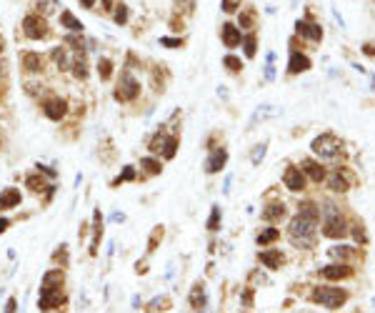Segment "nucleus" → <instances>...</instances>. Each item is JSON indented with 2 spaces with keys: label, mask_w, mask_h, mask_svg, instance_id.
<instances>
[{
  "label": "nucleus",
  "mask_w": 375,
  "mask_h": 313,
  "mask_svg": "<svg viewBox=\"0 0 375 313\" xmlns=\"http://www.w3.org/2000/svg\"><path fill=\"white\" fill-rule=\"evenodd\" d=\"M65 303V296L60 293V288H40V296H38V308L40 311H53V308H60Z\"/></svg>",
  "instance_id": "obj_8"
},
{
  "label": "nucleus",
  "mask_w": 375,
  "mask_h": 313,
  "mask_svg": "<svg viewBox=\"0 0 375 313\" xmlns=\"http://www.w3.org/2000/svg\"><path fill=\"white\" fill-rule=\"evenodd\" d=\"M25 186H28L30 191H35V193H43V191L48 188V183H45L43 178H38V176H28V178H25Z\"/></svg>",
  "instance_id": "obj_30"
},
{
  "label": "nucleus",
  "mask_w": 375,
  "mask_h": 313,
  "mask_svg": "<svg viewBox=\"0 0 375 313\" xmlns=\"http://www.w3.org/2000/svg\"><path fill=\"white\" fill-rule=\"evenodd\" d=\"M330 256H335V258H353L355 251H353V248H345V246H333V248H330Z\"/></svg>",
  "instance_id": "obj_36"
},
{
  "label": "nucleus",
  "mask_w": 375,
  "mask_h": 313,
  "mask_svg": "<svg viewBox=\"0 0 375 313\" xmlns=\"http://www.w3.org/2000/svg\"><path fill=\"white\" fill-rule=\"evenodd\" d=\"M315 231H318V221L313 218H305V216H295L288 226V236H290V243L295 248H310L315 243Z\"/></svg>",
  "instance_id": "obj_1"
},
{
  "label": "nucleus",
  "mask_w": 375,
  "mask_h": 313,
  "mask_svg": "<svg viewBox=\"0 0 375 313\" xmlns=\"http://www.w3.org/2000/svg\"><path fill=\"white\" fill-rule=\"evenodd\" d=\"M313 303H320V306H325V308H330V311H335V308H340L345 301H348V291H343V288H333V286H320V288H315L313 291Z\"/></svg>",
  "instance_id": "obj_3"
},
{
  "label": "nucleus",
  "mask_w": 375,
  "mask_h": 313,
  "mask_svg": "<svg viewBox=\"0 0 375 313\" xmlns=\"http://www.w3.org/2000/svg\"><path fill=\"white\" fill-rule=\"evenodd\" d=\"M93 3H95V0H80V5H83V8H93Z\"/></svg>",
  "instance_id": "obj_52"
},
{
  "label": "nucleus",
  "mask_w": 375,
  "mask_h": 313,
  "mask_svg": "<svg viewBox=\"0 0 375 313\" xmlns=\"http://www.w3.org/2000/svg\"><path fill=\"white\" fill-rule=\"evenodd\" d=\"M133 178H135V171H133V166H128V168H125V171H123V173H120L115 181H113V186H120V183H125V181H133Z\"/></svg>",
  "instance_id": "obj_38"
},
{
  "label": "nucleus",
  "mask_w": 375,
  "mask_h": 313,
  "mask_svg": "<svg viewBox=\"0 0 375 313\" xmlns=\"http://www.w3.org/2000/svg\"><path fill=\"white\" fill-rule=\"evenodd\" d=\"M325 213H328V218H325V223H323V236L325 238H345L348 236V221L338 213V208L333 206V203H328L325 206Z\"/></svg>",
  "instance_id": "obj_2"
},
{
  "label": "nucleus",
  "mask_w": 375,
  "mask_h": 313,
  "mask_svg": "<svg viewBox=\"0 0 375 313\" xmlns=\"http://www.w3.org/2000/svg\"><path fill=\"white\" fill-rule=\"evenodd\" d=\"M8 226H10V223H8V221H5V218H0V233H3V231H5V228H8Z\"/></svg>",
  "instance_id": "obj_53"
},
{
  "label": "nucleus",
  "mask_w": 375,
  "mask_h": 313,
  "mask_svg": "<svg viewBox=\"0 0 375 313\" xmlns=\"http://www.w3.org/2000/svg\"><path fill=\"white\" fill-rule=\"evenodd\" d=\"M160 45H165V48H180L183 38H160Z\"/></svg>",
  "instance_id": "obj_42"
},
{
  "label": "nucleus",
  "mask_w": 375,
  "mask_h": 313,
  "mask_svg": "<svg viewBox=\"0 0 375 313\" xmlns=\"http://www.w3.org/2000/svg\"><path fill=\"white\" fill-rule=\"evenodd\" d=\"M273 60H275V53H268V65H265V78H268V80H273V75H275Z\"/></svg>",
  "instance_id": "obj_43"
},
{
  "label": "nucleus",
  "mask_w": 375,
  "mask_h": 313,
  "mask_svg": "<svg viewBox=\"0 0 375 313\" xmlns=\"http://www.w3.org/2000/svg\"><path fill=\"white\" fill-rule=\"evenodd\" d=\"M298 213H300V216H305V218L320 221V206H315V203H310V201H303V203L298 206Z\"/></svg>",
  "instance_id": "obj_24"
},
{
  "label": "nucleus",
  "mask_w": 375,
  "mask_h": 313,
  "mask_svg": "<svg viewBox=\"0 0 375 313\" xmlns=\"http://www.w3.org/2000/svg\"><path fill=\"white\" fill-rule=\"evenodd\" d=\"M353 238H355L360 246L368 243V233H365V226H363V223H355V226H353Z\"/></svg>",
  "instance_id": "obj_35"
},
{
  "label": "nucleus",
  "mask_w": 375,
  "mask_h": 313,
  "mask_svg": "<svg viewBox=\"0 0 375 313\" xmlns=\"http://www.w3.org/2000/svg\"><path fill=\"white\" fill-rule=\"evenodd\" d=\"M223 10H225V13H235V10H238V3H235V0H223Z\"/></svg>",
  "instance_id": "obj_45"
},
{
  "label": "nucleus",
  "mask_w": 375,
  "mask_h": 313,
  "mask_svg": "<svg viewBox=\"0 0 375 313\" xmlns=\"http://www.w3.org/2000/svg\"><path fill=\"white\" fill-rule=\"evenodd\" d=\"M363 53H365V55H375V48H373V45H363Z\"/></svg>",
  "instance_id": "obj_51"
},
{
  "label": "nucleus",
  "mask_w": 375,
  "mask_h": 313,
  "mask_svg": "<svg viewBox=\"0 0 375 313\" xmlns=\"http://www.w3.org/2000/svg\"><path fill=\"white\" fill-rule=\"evenodd\" d=\"M350 273H353V271H350V266H345V263H328V266L320 268V276L328 278V281H340V278H348Z\"/></svg>",
  "instance_id": "obj_12"
},
{
  "label": "nucleus",
  "mask_w": 375,
  "mask_h": 313,
  "mask_svg": "<svg viewBox=\"0 0 375 313\" xmlns=\"http://www.w3.org/2000/svg\"><path fill=\"white\" fill-rule=\"evenodd\" d=\"M98 75H100L103 80H108V78L113 75V63H110L108 58H100V63H98Z\"/></svg>",
  "instance_id": "obj_31"
},
{
  "label": "nucleus",
  "mask_w": 375,
  "mask_h": 313,
  "mask_svg": "<svg viewBox=\"0 0 375 313\" xmlns=\"http://www.w3.org/2000/svg\"><path fill=\"white\" fill-rule=\"evenodd\" d=\"M38 171H40V173H45L48 178H55V171H53V168H45V166H38Z\"/></svg>",
  "instance_id": "obj_48"
},
{
  "label": "nucleus",
  "mask_w": 375,
  "mask_h": 313,
  "mask_svg": "<svg viewBox=\"0 0 375 313\" xmlns=\"http://www.w3.org/2000/svg\"><path fill=\"white\" fill-rule=\"evenodd\" d=\"M278 238H280V231L270 226V228H265V231H260V233H258L255 243H258V246H270V243H275Z\"/></svg>",
  "instance_id": "obj_23"
},
{
  "label": "nucleus",
  "mask_w": 375,
  "mask_h": 313,
  "mask_svg": "<svg viewBox=\"0 0 375 313\" xmlns=\"http://www.w3.org/2000/svg\"><path fill=\"white\" fill-rule=\"evenodd\" d=\"M103 3H105V5H103L105 10H110V8H113V5H110V3H113V0H103Z\"/></svg>",
  "instance_id": "obj_54"
},
{
  "label": "nucleus",
  "mask_w": 375,
  "mask_h": 313,
  "mask_svg": "<svg viewBox=\"0 0 375 313\" xmlns=\"http://www.w3.org/2000/svg\"><path fill=\"white\" fill-rule=\"evenodd\" d=\"M333 15H335V20H338V25H340V28H345V20H343V15H340L338 10H333Z\"/></svg>",
  "instance_id": "obj_49"
},
{
  "label": "nucleus",
  "mask_w": 375,
  "mask_h": 313,
  "mask_svg": "<svg viewBox=\"0 0 375 313\" xmlns=\"http://www.w3.org/2000/svg\"><path fill=\"white\" fill-rule=\"evenodd\" d=\"M313 153L315 155H320V158H335V155L340 153V140L333 135V133H323V135H318L315 140H313Z\"/></svg>",
  "instance_id": "obj_4"
},
{
  "label": "nucleus",
  "mask_w": 375,
  "mask_h": 313,
  "mask_svg": "<svg viewBox=\"0 0 375 313\" xmlns=\"http://www.w3.org/2000/svg\"><path fill=\"white\" fill-rule=\"evenodd\" d=\"M115 23H118V25H125V23H128V5H125V3H120V5L115 8Z\"/></svg>",
  "instance_id": "obj_37"
},
{
  "label": "nucleus",
  "mask_w": 375,
  "mask_h": 313,
  "mask_svg": "<svg viewBox=\"0 0 375 313\" xmlns=\"http://www.w3.org/2000/svg\"><path fill=\"white\" fill-rule=\"evenodd\" d=\"M205 303H208V298H205V288L198 283V286L190 291V308H193V311H203V308H205Z\"/></svg>",
  "instance_id": "obj_22"
},
{
  "label": "nucleus",
  "mask_w": 375,
  "mask_h": 313,
  "mask_svg": "<svg viewBox=\"0 0 375 313\" xmlns=\"http://www.w3.org/2000/svg\"><path fill=\"white\" fill-rule=\"evenodd\" d=\"M303 173H308V176H310V181H315V183L325 181V168H323V166H318L315 161H303Z\"/></svg>",
  "instance_id": "obj_21"
},
{
  "label": "nucleus",
  "mask_w": 375,
  "mask_h": 313,
  "mask_svg": "<svg viewBox=\"0 0 375 313\" xmlns=\"http://www.w3.org/2000/svg\"><path fill=\"white\" fill-rule=\"evenodd\" d=\"M158 238H163V228H155V231H153V236H150V246H148V251H155V246H158Z\"/></svg>",
  "instance_id": "obj_44"
},
{
  "label": "nucleus",
  "mask_w": 375,
  "mask_h": 313,
  "mask_svg": "<svg viewBox=\"0 0 375 313\" xmlns=\"http://www.w3.org/2000/svg\"><path fill=\"white\" fill-rule=\"evenodd\" d=\"M93 218H95V238H93L90 253L95 256V253H98V246H100V236H103V226H100V211H95V213H93Z\"/></svg>",
  "instance_id": "obj_28"
},
{
  "label": "nucleus",
  "mask_w": 375,
  "mask_h": 313,
  "mask_svg": "<svg viewBox=\"0 0 375 313\" xmlns=\"http://www.w3.org/2000/svg\"><path fill=\"white\" fill-rule=\"evenodd\" d=\"M23 33H25L30 40L45 38V35H48V23H45V18H40V15H25V20H23Z\"/></svg>",
  "instance_id": "obj_7"
},
{
  "label": "nucleus",
  "mask_w": 375,
  "mask_h": 313,
  "mask_svg": "<svg viewBox=\"0 0 375 313\" xmlns=\"http://www.w3.org/2000/svg\"><path fill=\"white\" fill-rule=\"evenodd\" d=\"M295 33H298L300 38L313 40V43H320V40H323V28H320L318 23H313V20H298V23H295Z\"/></svg>",
  "instance_id": "obj_9"
},
{
  "label": "nucleus",
  "mask_w": 375,
  "mask_h": 313,
  "mask_svg": "<svg viewBox=\"0 0 375 313\" xmlns=\"http://www.w3.org/2000/svg\"><path fill=\"white\" fill-rule=\"evenodd\" d=\"M50 58L55 60V65H58L60 70H68V68L73 65V63L68 60V53H65L63 48H53V53H50Z\"/></svg>",
  "instance_id": "obj_27"
},
{
  "label": "nucleus",
  "mask_w": 375,
  "mask_h": 313,
  "mask_svg": "<svg viewBox=\"0 0 375 313\" xmlns=\"http://www.w3.org/2000/svg\"><path fill=\"white\" fill-rule=\"evenodd\" d=\"M220 35H223V45H225V48H238V45L243 43V38H240V28H238V25H233V23H223Z\"/></svg>",
  "instance_id": "obj_13"
},
{
  "label": "nucleus",
  "mask_w": 375,
  "mask_h": 313,
  "mask_svg": "<svg viewBox=\"0 0 375 313\" xmlns=\"http://www.w3.org/2000/svg\"><path fill=\"white\" fill-rule=\"evenodd\" d=\"M60 23H63L68 30H78V33L83 30V23H80V20H78L70 10H63V13H60Z\"/></svg>",
  "instance_id": "obj_26"
},
{
  "label": "nucleus",
  "mask_w": 375,
  "mask_h": 313,
  "mask_svg": "<svg viewBox=\"0 0 375 313\" xmlns=\"http://www.w3.org/2000/svg\"><path fill=\"white\" fill-rule=\"evenodd\" d=\"M68 43H70L75 50H83V40H80V38H75V35H68Z\"/></svg>",
  "instance_id": "obj_46"
},
{
  "label": "nucleus",
  "mask_w": 375,
  "mask_h": 313,
  "mask_svg": "<svg viewBox=\"0 0 375 313\" xmlns=\"http://www.w3.org/2000/svg\"><path fill=\"white\" fill-rule=\"evenodd\" d=\"M73 75H75V78H88V63H85L83 58H78V60L73 63Z\"/></svg>",
  "instance_id": "obj_34"
},
{
  "label": "nucleus",
  "mask_w": 375,
  "mask_h": 313,
  "mask_svg": "<svg viewBox=\"0 0 375 313\" xmlns=\"http://www.w3.org/2000/svg\"><path fill=\"white\" fill-rule=\"evenodd\" d=\"M15 308H18V301H15V298H10V301H8V306H5V311H15Z\"/></svg>",
  "instance_id": "obj_50"
},
{
  "label": "nucleus",
  "mask_w": 375,
  "mask_h": 313,
  "mask_svg": "<svg viewBox=\"0 0 375 313\" xmlns=\"http://www.w3.org/2000/svg\"><path fill=\"white\" fill-rule=\"evenodd\" d=\"M150 153H160L163 158H173L178 153V138L175 135H165V133H158L153 140H150Z\"/></svg>",
  "instance_id": "obj_5"
},
{
  "label": "nucleus",
  "mask_w": 375,
  "mask_h": 313,
  "mask_svg": "<svg viewBox=\"0 0 375 313\" xmlns=\"http://www.w3.org/2000/svg\"><path fill=\"white\" fill-rule=\"evenodd\" d=\"M255 13H240V28H253Z\"/></svg>",
  "instance_id": "obj_41"
},
{
  "label": "nucleus",
  "mask_w": 375,
  "mask_h": 313,
  "mask_svg": "<svg viewBox=\"0 0 375 313\" xmlns=\"http://www.w3.org/2000/svg\"><path fill=\"white\" fill-rule=\"evenodd\" d=\"M313 68V63H310V58L305 55V53H290V60H288V73L290 75H298V73H308Z\"/></svg>",
  "instance_id": "obj_11"
},
{
  "label": "nucleus",
  "mask_w": 375,
  "mask_h": 313,
  "mask_svg": "<svg viewBox=\"0 0 375 313\" xmlns=\"http://www.w3.org/2000/svg\"><path fill=\"white\" fill-rule=\"evenodd\" d=\"M243 303H245V308H250L253 306V291L248 288V291H243Z\"/></svg>",
  "instance_id": "obj_47"
},
{
  "label": "nucleus",
  "mask_w": 375,
  "mask_h": 313,
  "mask_svg": "<svg viewBox=\"0 0 375 313\" xmlns=\"http://www.w3.org/2000/svg\"><path fill=\"white\" fill-rule=\"evenodd\" d=\"M140 166H143L150 176H158V173L163 171V166H160L158 161H153V158H143V161H140Z\"/></svg>",
  "instance_id": "obj_32"
},
{
  "label": "nucleus",
  "mask_w": 375,
  "mask_h": 313,
  "mask_svg": "<svg viewBox=\"0 0 375 313\" xmlns=\"http://www.w3.org/2000/svg\"><path fill=\"white\" fill-rule=\"evenodd\" d=\"M225 163H228V153H225L223 148H220V150H213L210 158L205 161V173H218V171L225 168Z\"/></svg>",
  "instance_id": "obj_15"
},
{
  "label": "nucleus",
  "mask_w": 375,
  "mask_h": 313,
  "mask_svg": "<svg viewBox=\"0 0 375 313\" xmlns=\"http://www.w3.org/2000/svg\"><path fill=\"white\" fill-rule=\"evenodd\" d=\"M43 113H45L50 120H60V118L68 113V103H65L63 98H53V100H48V103L43 105Z\"/></svg>",
  "instance_id": "obj_14"
},
{
  "label": "nucleus",
  "mask_w": 375,
  "mask_h": 313,
  "mask_svg": "<svg viewBox=\"0 0 375 313\" xmlns=\"http://www.w3.org/2000/svg\"><path fill=\"white\" fill-rule=\"evenodd\" d=\"M283 183H285L290 191H303V188H305V173H303L298 166H288L285 173H283Z\"/></svg>",
  "instance_id": "obj_10"
},
{
  "label": "nucleus",
  "mask_w": 375,
  "mask_h": 313,
  "mask_svg": "<svg viewBox=\"0 0 375 313\" xmlns=\"http://www.w3.org/2000/svg\"><path fill=\"white\" fill-rule=\"evenodd\" d=\"M285 216V203L283 201H275V203H268L265 208H263V221H280Z\"/></svg>",
  "instance_id": "obj_19"
},
{
  "label": "nucleus",
  "mask_w": 375,
  "mask_h": 313,
  "mask_svg": "<svg viewBox=\"0 0 375 313\" xmlns=\"http://www.w3.org/2000/svg\"><path fill=\"white\" fill-rule=\"evenodd\" d=\"M0 53H3V40H0Z\"/></svg>",
  "instance_id": "obj_56"
},
{
  "label": "nucleus",
  "mask_w": 375,
  "mask_h": 313,
  "mask_svg": "<svg viewBox=\"0 0 375 313\" xmlns=\"http://www.w3.org/2000/svg\"><path fill=\"white\" fill-rule=\"evenodd\" d=\"M290 3H293V8H298V3H300V0H290Z\"/></svg>",
  "instance_id": "obj_55"
},
{
  "label": "nucleus",
  "mask_w": 375,
  "mask_h": 313,
  "mask_svg": "<svg viewBox=\"0 0 375 313\" xmlns=\"http://www.w3.org/2000/svg\"><path fill=\"white\" fill-rule=\"evenodd\" d=\"M63 281H65L63 271H48V273L43 276V286H45V288H60Z\"/></svg>",
  "instance_id": "obj_25"
},
{
  "label": "nucleus",
  "mask_w": 375,
  "mask_h": 313,
  "mask_svg": "<svg viewBox=\"0 0 375 313\" xmlns=\"http://www.w3.org/2000/svg\"><path fill=\"white\" fill-rule=\"evenodd\" d=\"M255 45H258L255 33H250V35H245V38H243V50H245V55H248V58H253V55H255V50H258Z\"/></svg>",
  "instance_id": "obj_29"
},
{
  "label": "nucleus",
  "mask_w": 375,
  "mask_h": 313,
  "mask_svg": "<svg viewBox=\"0 0 375 313\" xmlns=\"http://www.w3.org/2000/svg\"><path fill=\"white\" fill-rule=\"evenodd\" d=\"M20 65L28 70V73H40L43 70V58L38 53H23L20 55Z\"/></svg>",
  "instance_id": "obj_18"
},
{
  "label": "nucleus",
  "mask_w": 375,
  "mask_h": 313,
  "mask_svg": "<svg viewBox=\"0 0 375 313\" xmlns=\"http://www.w3.org/2000/svg\"><path fill=\"white\" fill-rule=\"evenodd\" d=\"M20 201H23V196H20L18 188H5L3 193H0V208H3V211L20 206Z\"/></svg>",
  "instance_id": "obj_17"
},
{
  "label": "nucleus",
  "mask_w": 375,
  "mask_h": 313,
  "mask_svg": "<svg viewBox=\"0 0 375 313\" xmlns=\"http://www.w3.org/2000/svg\"><path fill=\"white\" fill-rule=\"evenodd\" d=\"M258 258H260V263L265 266V268H270V271H278L280 266H283V253L280 251H275V248H270V251H260L258 253Z\"/></svg>",
  "instance_id": "obj_16"
},
{
  "label": "nucleus",
  "mask_w": 375,
  "mask_h": 313,
  "mask_svg": "<svg viewBox=\"0 0 375 313\" xmlns=\"http://www.w3.org/2000/svg\"><path fill=\"white\" fill-rule=\"evenodd\" d=\"M218 228H220V206H213L208 218V231H218Z\"/></svg>",
  "instance_id": "obj_33"
},
{
  "label": "nucleus",
  "mask_w": 375,
  "mask_h": 313,
  "mask_svg": "<svg viewBox=\"0 0 375 313\" xmlns=\"http://www.w3.org/2000/svg\"><path fill=\"white\" fill-rule=\"evenodd\" d=\"M265 150H268V145H265V143H260V145H258V148L253 150V158H250V161H253V166H258V163L263 161V155H265Z\"/></svg>",
  "instance_id": "obj_40"
},
{
  "label": "nucleus",
  "mask_w": 375,
  "mask_h": 313,
  "mask_svg": "<svg viewBox=\"0 0 375 313\" xmlns=\"http://www.w3.org/2000/svg\"><path fill=\"white\" fill-rule=\"evenodd\" d=\"M328 188H330L333 193H345V191L350 188L348 176H345V173H340V171H335V173L328 178Z\"/></svg>",
  "instance_id": "obj_20"
},
{
  "label": "nucleus",
  "mask_w": 375,
  "mask_h": 313,
  "mask_svg": "<svg viewBox=\"0 0 375 313\" xmlns=\"http://www.w3.org/2000/svg\"><path fill=\"white\" fill-rule=\"evenodd\" d=\"M138 95H140V83H138L130 73H123V78H120V88H115V100L128 103V100H135Z\"/></svg>",
  "instance_id": "obj_6"
},
{
  "label": "nucleus",
  "mask_w": 375,
  "mask_h": 313,
  "mask_svg": "<svg viewBox=\"0 0 375 313\" xmlns=\"http://www.w3.org/2000/svg\"><path fill=\"white\" fill-rule=\"evenodd\" d=\"M223 63H225V68H228V70H233V73H238V70L243 68V63H240V60H238L235 55H228V58H225Z\"/></svg>",
  "instance_id": "obj_39"
}]
</instances>
